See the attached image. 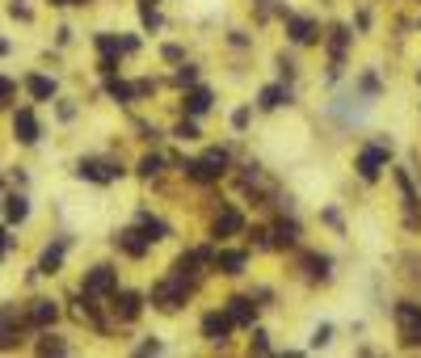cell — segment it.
Returning <instances> with one entry per match:
<instances>
[{"label":"cell","mask_w":421,"mask_h":358,"mask_svg":"<svg viewBox=\"0 0 421 358\" xmlns=\"http://www.w3.org/2000/svg\"><path fill=\"white\" fill-rule=\"evenodd\" d=\"M295 240H299V228H295L291 220H283V224H274V240H270L274 249H287V244H295Z\"/></svg>","instance_id":"ac0fdd59"},{"label":"cell","mask_w":421,"mask_h":358,"mask_svg":"<svg viewBox=\"0 0 421 358\" xmlns=\"http://www.w3.org/2000/svg\"><path fill=\"white\" fill-rule=\"evenodd\" d=\"M76 173H80V177H89V181H114L123 169H114V165H101V161H80V165H76Z\"/></svg>","instance_id":"8fae6325"},{"label":"cell","mask_w":421,"mask_h":358,"mask_svg":"<svg viewBox=\"0 0 421 358\" xmlns=\"http://www.w3.org/2000/svg\"><path fill=\"white\" fill-rule=\"evenodd\" d=\"M118 291V274L110 266H93L84 274V295H114Z\"/></svg>","instance_id":"3957f363"},{"label":"cell","mask_w":421,"mask_h":358,"mask_svg":"<svg viewBox=\"0 0 421 358\" xmlns=\"http://www.w3.org/2000/svg\"><path fill=\"white\" fill-rule=\"evenodd\" d=\"M283 97H287V89H283V84L261 89V110H274V106H283Z\"/></svg>","instance_id":"d4e9b609"},{"label":"cell","mask_w":421,"mask_h":358,"mask_svg":"<svg viewBox=\"0 0 421 358\" xmlns=\"http://www.w3.org/2000/svg\"><path fill=\"white\" fill-rule=\"evenodd\" d=\"M253 350H257V354H270V341H266V333H253Z\"/></svg>","instance_id":"d6a6232c"},{"label":"cell","mask_w":421,"mask_h":358,"mask_svg":"<svg viewBox=\"0 0 421 358\" xmlns=\"http://www.w3.org/2000/svg\"><path fill=\"white\" fill-rule=\"evenodd\" d=\"M303 266H307L312 278H329V258H307Z\"/></svg>","instance_id":"484cf974"},{"label":"cell","mask_w":421,"mask_h":358,"mask_svg":"<svg viewBox=\"0 0 421 358\" xmlns=\"http://www.w3.org/2000/svg\"><path fill=\"white\" fill-rule=\"evenodd\" d=\"M329 341V325H321V329H316V337H312V346H325Z\"/></svg>","instance_id":"e575fe53"},{"label":"cell","mask_w":421,"mask_h":358,"mask_svg":"<svg viewBox=\"0 0 421 358\" xmlns=\"http://www.w3.org/2000/svg\"><path fill=\"white\" fill-rule=\"evenodd\" d=\"M26 215H30V202H26L21 194H9V198H5V220H9V224H21Z\"/></svg>","instance_id":"2e32d148"},{"label":"cell","mask_w":421,"mask_h":358,"mask_svg":"<svg viewBox=\"0 0 421 358\" xmlns=\"http://www.w3.org/2000/svg\"><path fill=\"white\" fill-rule=\"evenodd\" d=\"M228 333H232V316H228V312H206V316H202V337H206V341L224 346Z\"/></svg>","instance_id":"277c9868"},{"label":"cell","mask_w":421,"mask_h":358,"mask_svg":"<svg viewBox=\"0 0 421 358\" xmlns=\"http://www.w3.org/2000/svg\"><path fill=\"white\" fill-rule=\"evenodd\" d=\"M190 169V177L194 181H215V177H224V169H228V152H206V156H198L194 165H186Z\"/></svg>","instance_id":"7a4b0ae2"},{"label":"cell","mask_w":421,"mask_h":358,"mask_svg":"<svg viewBox=\"0 0 421 358\" xmlns=\"http://www.w3.org/2000/svg\"><path fill=\"white\" fill-rule=\"evenodd\" d=\"M51 5H76V0H51Z\"/></svg>","instance_id":"8d00e7d4"},{"label":"cell","mask_w":421,"mask_h":358,"mask_svg":"<svg viewBox=\"0 0 421 358\" xmlns=\"http://www.w3.org/2000/svg\"><path fill=\"white\" fill-rule=\"evenodd\" d=\"M384 165H388V152H384V147H366L362 156H358V173H362L366 181H375Z\"/></svg>","instance_id":"8992f818"},{"label":"cell","mask_w":421,"mask_h":358,"mask_svg":"<svg viewBox=\"0 0 421 358\" xmlns=\"http://www.w3.org/2000/svg\"><path fill=\"white\" fill-rule=\"evenodd\" d=\"M228 316H232V325H253V316H257V308H253V299H244V295L228 299Z\"/></svg>","instance_id":"7c38bea8"},{"label":"cell","mask_w":421,"mask_h":358,"mask_svg":"<svg viewBox=\"0 0 421 358\" xmlns=\"http://www.w3.org/2000/svg\"><path fill=\"white\" fill-rule=\"evenodd\" d=\"M114 308H118V321H135V316H139V308H143V299H139L135 291H123Z\"/></svg>","instance_id":"4fadbf2b"},{"label":"cell","mask_w":421,"mask_h":358,"mask_svg":"<svg viewBox=\"0 0 421 358\" xmlns=\"http://www.w3.org/2000/svg\"><path fill=\"white\" fill-rule=\"evenodd\" d=\"M38 350H42V354H64L68 346H64L60 337H46V341H38Z\"/></svg>","instance_id":"f1b7e54d"},{"label":"cell","mask_w":421,"mask_h":358,"mask_svg":"<svg viewBox=\"0 0 421 358\" xmlns=\"http://www.w3.org/2000/svg\"><path fill=\"white\" fill-rule=\"evenodd\" d=\"M5 249H9V236H5V228H0V258H5Z\"/></svg>","instance_id":"d590c367"},{"label":"cell","mask_w":421,"mask_h":358,"mask_svg":"<svg viewBox=\"0 0 421 358\" xmlns=\"http://www.w3.org/2000/svg\"><path fill=\"white\" fill-rule=\"evenodd\" d=\"M186 110H190V114H206V110H210V89H194V93L186 97Z\"/></svg>","instance_id":"7402d4cb"},{"label":"cell","mask_w":421,"mask_h":358,"mask_svg":"<svg viewBox=\"0 0 421 358\" xmlns=\"http://www.w3.org/2000/svg\"><path fill=\"white\" fill-rule=\"evenodd\" d=\"M206 262H210V253H206V249H198V253H181L173 270L190 283V278H198V266H206Z\"/></svg>","instance_id":"30bf717a"},{"label":"cell","mask_w":421,"mask_h":358,"mask_svg":"<svg viewBox=\"0 0 421 358\" xmlns=\"http://www.w3.org/2000/svg\"><path fill=\"white\" fill-rule=\"evenodd\" d=\"M139 232H143L147 240H165V236H169V224L152 220V215H139Z\"/></svg>","instance_id":"ffe728a7"},{"label":"cell","mask_w":421,"mask_h":358,"mask_svg":"<svg viewBox=\"0 0 421 358\" xmlns=\"http://www.w3.org/2000/svg\"><path fill=\"white\" fill-rule=\"evenodd\" d=\"M244 228V220H240V211H232V207H224L220 211V220H215V236H232V232H240Z\"/></svg>","instance_id":"5bb4252c"},{"label":"cell","mask_w":421,"mask_h":358,"mask_svg":"<svg viewBox=\"0 0 421 358\" xmlns=\"http://www.w3.org/2000/svg\"><path fill=\"white\" fill-rule=\"evenodd\" d=\"M396 316H400L404 337H409V341H421V303H400Z\"/></svg>","instance_id":"5b68a950"},{"label":"cell","mask_w":421,"mask_h":358,"mask_svg":"<svg viewBox=\"0 0 421 358\" xmlns=\"http://www.w3.org/2000/svg\"><path fill=\"white\" fill-rule=\"evenodd\" d=\"M13 135H17V143H38V118H34V110H17L13 114Z\"/></svg>","instance_id":"52a82bcc"},{"label":"cell","mask_w":421,"mask_h":358,"mask_svg":"<svg viewBox=\"0 0 421 358\" xmlns=\"http://www.w3.org/2000/svg\"><path fill=\"white\" fill-rule=\"evenodd\" d=\"M139 13H143V26H147V30H156V26H161V17H156V9H152V5H143Z\"/></svg>","instance_id":"1f68e13d"},{"label":"cell","mask_w":421,"mask_h":358,"mask_svg":"<svg viewBox=\"0 0 421 358\" xmlns=\"http://www.w3.org/2000/svg\"><path fill=\"white\" fill-rule=\"evenodd\" d=\"M186 295H190V283H186L181 274H173V278H165V283L152 287V303H156L161 312H177L181 303H186Z\"/></svg>","instance_id":"6da1fadb"},{"label":"cell","mask_w":421,"mask_h":358,"mask_svg":"<svg viewBox=\"0 0 421 358\" xmlns=\"http://www.w3.org/2000/svg\"><path fill=\"white\" fill-rule=\"evenodd\" d=\"M64 249H68V240H60L55 249H46V253H42V266H38V270H42V274H55V270H60V262H64Z\"/></svg>","instance_id":"d6986e66"},{"label":"cell","mask_w":421,"mask_h":358,"mask_svg":"<svg viewBox=\"0 0 421 358\" xmlns=\"http://www.w3.org/2000/svg\"><path fill=\"white\" fill-rule=\"evenodd\" d=\"M173 135H177V139H198V127H194V123H177Z\"/></svg>","instance_id":"4dcf8cb0"},{"label":"cell","mask_w":421,"mask_h":358,"mask_svg":"<svg viewBox=\"0 0 421 358\" xmlns=\"http://www.w3.org/2000/svg\"><path fill=\"white\" fill-rule=\"evenodd\" d=\"M105 89H110V97H118V101H131L135 97V84H123V80H110Z\"/></svg>","instance_id":"4316f807"},{"label":"cell","mask_w":421,"mask_h":358,"mask_svg":"<svg viewBox=\"0 0 421 358\" xmlns=\"http://www.w3.org/2000/svg\"><path fill=\"white\" fill-rule=\"evenodd\" d=\"M161 165H165V161L152 152V156H143V161H139V173H143V177H152V173H161Z\"/></svg>","instance_id":"83f0119b"},{"label":"cell","mask_w":421,"mask_h":358,"mask_svg":"<svg viewBox=\"0 0 421 358\" xmlns=\"http://www.w3.org/2000/svg\"><path fill=\"white\" fill-rule=\"evenodd\" d=\"M194 76H198L194 68H181V72H177V84H194Z\"/></svg>","instance_id":"836d02e7"},{"label":"cell","mask_w":421,"mask_h":358,"mask_svg":"<svg viewBox=\"0 0 421 358\" xmlns=\"http://www.w3.org/2000/svg\"><path fill=\"white\" fill-rule=\"evenodd\" d=\"M291 38L295 42H316V26L307 17H291Z\"/></svg>","instance_id":"603a6c76"},{"label":"cell","mask_w":421,"mask_h":358,"mask_svg":"<svg viewBox=\"0 0 421 358\" xmlns=\"http://www.w3.org/2000/svg\"><path fill=\"white\" fill-rule=\"evenodd\" d=\"M17 333H21V321L13 308H0V350H13L17 346Z\"/></svg>","instance_id":"9c48e42d"},{"label":"cell","mask_w":421,"mask_h":358,"mask_svg":"<svg viewBox=\"0 0 421 358\" xmlns=\"http://www.w3.org/2000/svg\"><path fill=\"white\" fill-rule=\"evenodd\" d=\"M215 266H220L224 274H240V270H244V253H240V249H224L220 258H215Z\"/></svg>","instance_id":"e0dca14e"},{"label":"cell","mask_w":421,"mask_h":358,"mask_svg":"<svg viewBox=\"0 0 421 358\" xmlns=\"http://www.w3.org/2000/svg\"><path fill=\"white\" fill-rule=\"evenodd\" d=\"M114 240H118V249L127 253V258H143V253H147V244H152V240H147L139 228H127V232H118Z\"/></svg>","instance_id":"ba28073f"},{"label":"cell","mask_w":421,"mask_h":358,"mask_svg":"<svg viewBox=\"0 0 421 358\" xmlns=\"http://www.w3.org/2000/svg\"><path fill=\"white\" fill-rule=\"evenodd\" d=\"M346 42H350V34H346V26H337V30H333V76L341 72V55H346Z\"/></svg>","instance_id":"cb8c5ba5"},{"label":"cell","mask_w":421,"mask_h":358,"mask_svg":"<svg viewBox=\"0 0 421 358\" xmlns=\"http://www.w3.org/2000/svg\"><path fill=\"white\" fill-rule=\"evenodd\" d=\"M55 316H60V308H55L51 299H34V303H30V321H34V325H51Z\"/></svg>","instance_id":"9a60e30c"},{"label":"cell","mask_w":421,"mask_h":358,"mask_svg":"<svg viewBox=\"0 0 421 358\" xmlns=\"http://www.w3.org/2000/svg\"><path fill=\"white\" fill-rule=\"evenodd\" d=\"M13 93H17V84L0 76V106H9V101H13Z\"/></svg>","instance_id":"f546056e"},{"label":"cell","mask_w":421,"mask_h":358,"mask_svg":"<svg viewBox=\"0 0 421 358\" xmlns=\"http://www.w3.org/2000/svg\"><path fill=\"white\" fill-rule=\"evenodd\" d=\"M26 89H30L38 101H51V97H55V80H46V76H30Z\"/></svg>","instance_id":"44dd1931"}]
</instances>
